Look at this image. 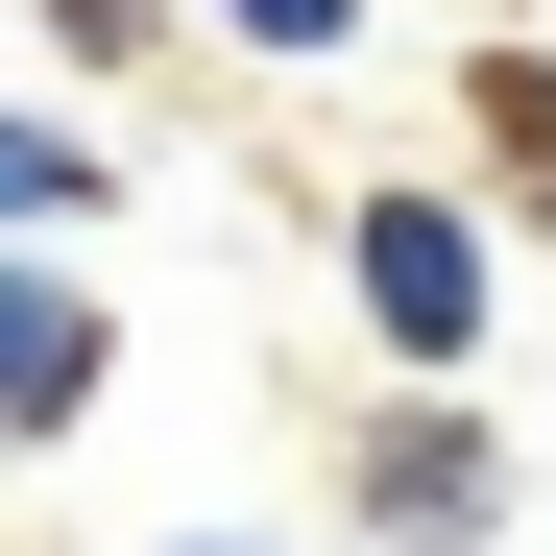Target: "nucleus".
<instances>
[{
  "label": "nucleus",
  "instance_id": "39448f33",
  "mask_svg": "<svg viewBox=\"0 0 556 556\" xmlns=\"http://www.w3.org/2000/svg\"><path fill=\"white\" fill-rule=\"evenodd\" d=\"M218 25H242V49H339L363 0H218Z\"/></svg>",
  "mask_w": 556,
  "mask_h": 556
},
{
  "label": "nucleus",
  "instance_id": "f03ea898",
  "mask_svg": "<svg viewBox=\"0 0 556 556\" xmlns=\"http://www.w3.org/2000/svg\"><path fill=\"white\" fill-rule=\"evenodd\" d=\"M73 412H98V291L0 242V459H25V435H73Z\"/></svg>",
  "mask_w": 556,
  "mask_h": 556
},
{
  "label": "nucleus",
  "instance_id": "20e7f679",
  "mask_svg": "<svg viewBox=\"0 0 556 556\" xmlns=\"http://www.w3.org/2000/svg\"><path fill=\"white\" fill-rule=\"evenodd\" d=\"M73 194H98V146H73V122H0V218H73Z\"/></svg>",
  "mask_w": 556,
  "mask_h": 556
},
{
  "label": "nucleus",
  "instance_id": "f257e3e1",
  "mask_svg": "<svg viewBox=\"0 0 556 556\" xmlns=\"http://www.w3.org/2000/svg\"><path fill=\"white\" fill-rule=\"evenodd\" d=\"M363 339H388V363H459V339H484V218H459V194H363Z\"/></svg>",
  "mask_w": 556,
  "mask_h": 556
},
{
  "label": "nucleus",
  "instance_id": "7ed1b4c3",
  "mask_svg": "<svg viewBox=\"0 0 556 556\" xmlns=\"http://www.w3.org/2000/svg\"><path fill=\"white\" fill-rule=\"evenodd\" d=\"M484 508H508V484H484V435H459V412H388V435H363V532H388V556H459Z\"/></svg>",
  "mask_w": 556,
  "mask_h": 556
}]
</instances>
